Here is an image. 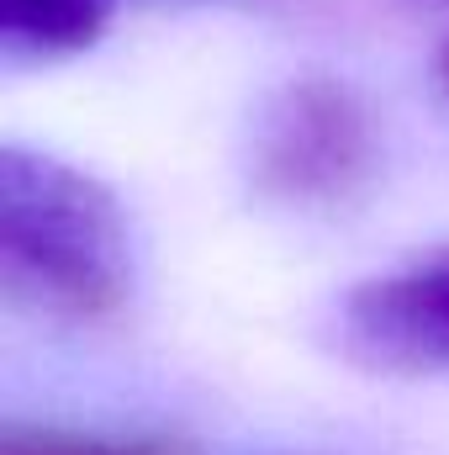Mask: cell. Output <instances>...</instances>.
I'll list each match as a JSON object with an SVG mask.
<instances>
[{"label":"cell","instance_id":"6da1fadb","mask_svg":"<svg viewBox=\"0 0 449 455\" xmlns=\"http://www.w3.org/2000/svg\"><path fill=\"white\" fill-rule=\"evenodd\" d=\"M0 291L16 307L96 323L132 291V233L112 191L21 143L0 148Z\"/></svg>","mask_w":449,"mask_h":455},{"label":"cell","instance_id":"7a4b0ae2","mask_svg":"<svg viewBox=\"0 0 449 455\" xmlns=\"http://www.w3.org/2000/svg\"><path fill=\"white\" fill-rule=\"evenodd\" d=\"M370 159V116L359 96L328 75H302L270 91L248 132L254 186L286 207H334L354 196Z\"/></svg>","mask_w":449,"mask_h":455},{"label":"cell","instance_id":"3957f363","mask_svg":"<svg viewBox=\"0 0 449 455\" xmlns=\"http://www.w3.org/2000/svg\"><path fill=\"white\" fill-rule=\"evenodd\" d=\"M338 344L381 376L449 371V254L359 281L338 307Z\"/></svg>","mask_w":449,"mask_h":455},{"label":"cell","instance_id":"277c9868","mask_svg":"<svg viewBox=\"0 0 449 455\" xmlns=\"http://www.w3.org/2000/svg\"><path fill=\"white\" fill-rule=\"evenodd\" d=\"M112 21V0H0V53L11 64H53L85 53Z\"/></svg>","mask_w":449,"mask_h":455},{"label":"cell","instance_id":"5b68a950","mask_svg":"<svg viewBox=\"0 0 449 455\" xmlns=\"http://www.w3.org/2000/svg\"><path fill=\"white\" fill-rule=\"evenodd\" d=\"M0 455H175L154 440H116V435H75V429H21L5 424Z\"/></svg>","mask_w":449,"mask_h":455},{"label":"cell","instance_id":"8992f818","mask_svg":"<svg viewBox=\"0 0 449 455\" xmlns=\"http://www.w3.org/2000/svg\"><path fill=\"white\" fill-rule=\"evenodd\" d=\"M439 85H445V91H449V48H445V53H439Z\"/></svg>","mask_w":449,"mask_h":455}]
</instances>
